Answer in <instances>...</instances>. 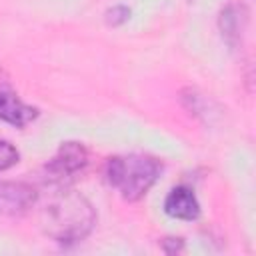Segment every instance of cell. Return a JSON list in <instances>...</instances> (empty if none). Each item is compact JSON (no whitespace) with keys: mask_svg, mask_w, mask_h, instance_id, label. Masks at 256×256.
Masks as SVG:
<instances>
[{"mask_svg":"<svg viewBox=\"0 0 256 256\" xmlns=\"http://www.w3.org/2000/svg\"><path fill=\"white\" fill-rule=\"evenodd\" d=\"M164 212L170 218L190 222V220H196L200 216V204H198V198L192 192V188L176 186L164 198Z\"/></svg>","mask_w":256,"mask_h":256,"instance_id":"cell-6","label":"cell"},{"mask_svg":"<svg viewBox=\"0 0 256 256\" xmlns=\"http://www.w3.org/2000/svg\"><path fill=\"white\" fill-rule=\"evenodd\" d=\"M88 166V150L82 142H64L46 164V178L56 186H66Z\"/></svg>","mask_w":256,"mask_h":256,"instance_id":"cell-3","label":"cell"},{"mask_svg":"<svg viewBox=\"0 0 256 256\" xmlns=\"http://www.w3.org/2000/svg\"><path fill=\"white\" fill-rule=\"evenodd\" d=\"M128 18H130V8H126L124 4H116V6L106 10V24L108 26H122Z\"/></svg>","mask_w":256,"mask_h":256,"instance_id":"cell-9","label":"cell"},{"mask_svg":"<svg viewBox=\"0 0 256 256\" xmlns=\"http://www.w3.org/2000/svg\"><path fill=\"white\" fill-rule=\"evenodd\" d=\"M40 224L44 234L54 242L74 244L92 232L96 224V212L82 194L60 186V190L42 208Z\"/></svg>","mask_w":256,"mask_h":256,"instance_id":"cell-1","label":"cell"},{"mask_svg":"<svg viewBox=\"0 0 256 256\" xmlns=\"http://www.w3.org/2000/svg\"><path fill=\"white\" fill-rule=\"evenodd\" d=\"M36 118H38V108L32 104H26L16 94V90L6 80H2L0 82V120L14 128H24Z\"/></svg>","mask_w":256,"mask_h":256,"instance_id":"cell-4","label":"cell"},{"mask_svg":"<svg viewBox=\"0 0 256 256\" xmlns=\"http://www.w3.org/2000/svg\"><path fill=\"white\" fill-rule=\"evenodd\" d=\"M162 172V164L146 154H122L106 160V182L128 202H138L154 186Z\"/></svg>","mask_w":256,"mask_h":256,"instance_id":"cell-2","label":"cell"},{"mask_svg":"<svg viewBox=\"0 0 256 256\" xmlns=\"http://www.w3.org/2000/svg\"><path fill=\"white\" fill-rule=\"evenodd\" d=\"M18 160H20L18 148L8 140H0V172L10 170L12 166L18 164Z\"/></svg>","mask_w":256,"mask_h":256,"instance_id":"cell-8","label":"cell"},{"mask_svg":"<svg viewBox=\"0 0 256 256\" xmlns=\"http://www.w3.org/2000/svg\"><path fill=\"white\" fill-rule=\"evenodd\" d=\"M36 202V190L26 182H0V214H24Z\"/></svg>","mask_w":256,"mask_h":256,"instance_id":"cell-5","label":"cell"},{"mask_svg":"<svg viewBox=\"0 0 256 256\" xmlns=\"http://www.w3.org/2000/svg\"><path fill=\"white\" fill-rule=\"evenodd\" d=\"M242 14H240V8L238 6H234V4H230V6H226L224 10H222V14H220V30H222V36L230 42V44H234V40L238 38V32L242 30V24H240V18Z\"/></svg>","mask_w":256,"mask_h":256,"instance_id":"cell-7","label":"cell"}]
</instances>
